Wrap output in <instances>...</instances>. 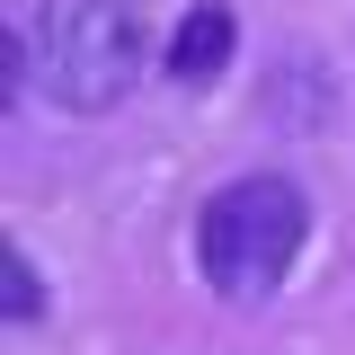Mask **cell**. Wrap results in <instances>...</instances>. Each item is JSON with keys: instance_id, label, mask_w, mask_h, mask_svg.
<instances>
[{"instance_id": "obj_1", "label": "cell", "mask_w": 355, "mask_h": 355, "mask_svg": "<svg viewBox=\"0 0 355 355\" xmlns=\"http://www.w3.org/2000/svg\"><path fill=\"white\" fill-rule=\"evenodd\" d=\"M302 231H311V205L293 178H231L205 222H196V258H205V284H214L222 302H266L293 258H302Z\"/></svg>"}, {"instance_id": "obj_2", "label": "cell", "mask_w": 355, "mask_h": 355, "mask_svg": "<svg viewBox=\"0 0 355 355\" xmlns=\"http://www.w3.org/2000/svg\"><path fill=\"white\" fill-rule=\"evenodd\" d=\"M151 62V27L133 0H53L36 18V71L44 98L71 107V116H107L125 107L133 80Z\"/></svg>"}, {"instance_id": "obj_3", "label": "cell", "mask_w": 355, "mask_h": 355, "mask_svg": "<svg viewBox=\"0 0 355 355\" xmlns=\"http://www.w3.org/2000/svg\"><path fill=\"white\" fill-rule=\"evenodd\" d=\"M231 36H240V27H231V9H222V0L187 9V18H178V36H169V80L205 89L222 62H231Z\"/></svg>"}, {"instance_id": "obj_4", "label": "cell", "mask_w": 355, "mask_h": 355, "mask_svg": "<svg viewBox=\"0 0 355 355\" xmlns=\"http://www.w3.org/2000/svg\"><path fill=\"white\" fill-rule=\"evenodd\" d=\"M0 311H9V329H36L44 320V284L27 266V249H0Z\"/></svg>"}, {"instance_id": "obj_5", "label": "cell", "mask_w": 355, "mask_h": 355, "mask_svg": "<svg viewBox=\"0 0 355 355\" xmlns=\"http://www.w3.org/2000/svg\"><path fill=\"white\" fill-rule=\"evenodd\" d=\"M0 62H9V107L27 98V27H0Z\"/></svg>"}]
</instances>
